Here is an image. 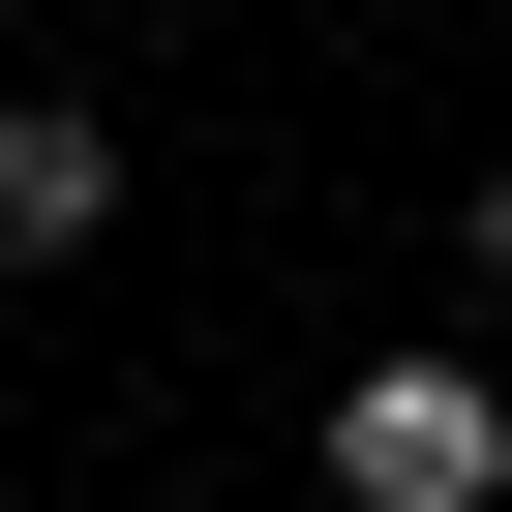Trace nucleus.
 Wrapping results in <instances>:
<instances>
[{
    "label": "nucleus",
    "instance_id": "obj_2",
    "mask_svg": "<svg viewBox=\"0 0 512 512\" xmlns=\"http://www.w3.org/2000/svg\"><path fill=\"white\" fill-rule=\"evenodd\" d=\"M61 241H121V121L91 91H0V272H61Z\"/></svg>",
    "mask_w": 512,
    "mask_h": 512
},
{
    "label": "nucleus",
    "instance_id": "obj_3",
    "mask_svg": "<svg viewBox=\"0 0 512 512\" xmlns=\"http://www.w3.org/2000/svg\"><path fill=\"white\" fill-rule=\"evenodd\" d=\"M482 272H512V181H482Z\"/></svg>",
    "mask_w": 512,
    "mask_h": 512
},
{
    "label": "nucleus",
    "instance_id": "obj_1",
    "mask_svg": "<svg viewBox=\"0 0 512 512\" xmlns=\"http://www.w3.org/2000/svg\"><path fill=\"white\" fill-rule=\"evenodd\" d=\"M332 512H512V392H482L452 332H392V362L332 392Z\"/></svg>",
    "mask_w": 512,
    "mask_h": 512
}]
</instances>
